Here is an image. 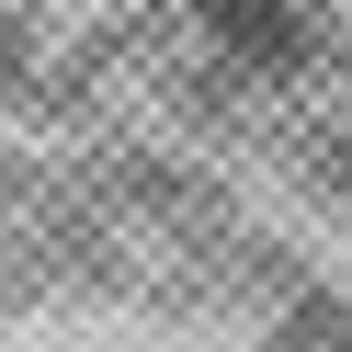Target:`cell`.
<instances>
[{"mask_svg": "<svg viewBox=\"0 0 352 352\" xmlns=\"http://www.w3.org/2000/svg\"><path fill=\"white\" fill-rule=\"evenodd\" d=\"M216 23V46H239V57H296V12L284 0H193Z\"/></svg>", "mask_w": 352, "mask_h": 352, "instance_id": "1", "label": "cell"}]
</instances>
